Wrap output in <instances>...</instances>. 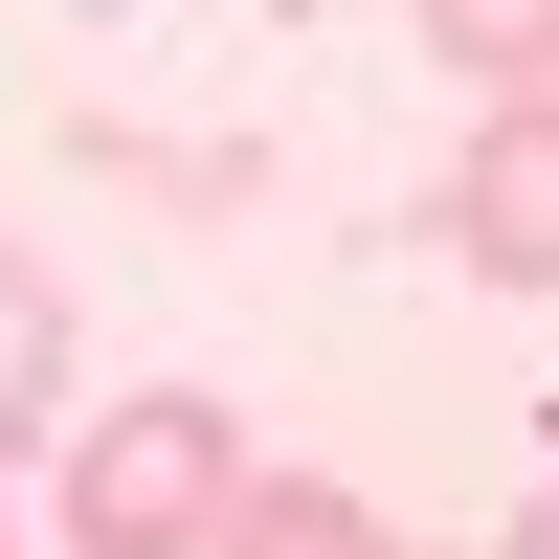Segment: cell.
Masks as SVG:
<instances>
[{
	"label": "cell",
	"instance_id": "obj_1",
	"mask_svg": "<svg viewBox=\"0 0 559 559\" xmlns=\"http://www.w3.org/2000/svg\"><path fill=\"white\" fill-rule=\"evenodd\" d=\"M247 426H224L202 381H157V403H112V426L68 448V559H224V515H247Z\"/></svg>",
	"mask_w": 559,
	"mask_h": 559
},
{
	"label": "cell",
	"instance_id": "obj_2",
	"mask_svg": "<svg viewBox=\"0 0 559 559\" xmlns=\"http://www.w3.org/2000/svg\"><path fill=\"white\" fill-rule=\"evenodd\" d=\"M448 247H471L492 292H559V90H515V112L448 157Z\"/></svg>",
	"mask_w": 559,
	"mask_h": 559
},
{
	"label": "cell",
	"instance_id": "obj_3",
	"mask_svg": "<svg viewBox=\"0 0 559 559\" xmlns=\"http://www.w3.org/2000/svg\"><path fill=\"white\" fill-rule=\"evenodd\" d=\"M403 23H426L492 112H515V90H559V0H403Z\"/></svg>",
	"mask_w": 559,
	"mask_h": 559
},
{
	"label": "cell",
	"instance_id": "obj_4",
	"mask_svg": "<svg viewBox=\"0 0 559 559\" xmlns=\"http://www.w3.org/2000/svg\"><path fill=\"white\" fill-rule=\"evenodd\" d=\"M224 559H403V537L358 515V492H313V471H269L247 515H224Z\"/></svg>",
	"mask_w": 559,
	"mask_h": 559
},
{
	"label": "cell",
	"instance_id": "obj_5",
	"mask_svg": "<svg viewBox=\"0 0 559 559\" xmlns=\"http://www.w3.org/2000/svg\"><path fill=\"white\" fill-rule=\"evenodd\" d=\"M45 381H68V292H45L23 247H0V448L45 426Z\"/></svg>",
	"mask_w": 559,
	"mask_h": 559
},
{
	"label": "cell",
	"instance_id": "obj_6",
	"mask_svg": "<svg viewBox=\"0 0 559 559\" xmlns=\"http://www.w3.org/2000/svg\"><path fill=\"white\" fill-rule=\"evenodd\" d=\"M492 559H559V492H537V515H515V537H492Z\"/></svg>",
	"mask_w": 559,
	"mask_h": 559
},
{
	"label": "cell",
	"instance_id": "obj_7",
	"mask_svg": "<svg viewBox=\"0 0 559 559\" xmlns=\"http://www.w3.org/2000/svg\"><path fill=\"white\" fill-rule=\"evenodd\" d=\"M0 559H23V537H0Z\"/></svg>",
	"mask_w": 559,
	"mask_h": 559
}]
</instances>
